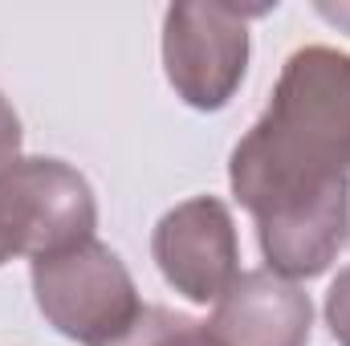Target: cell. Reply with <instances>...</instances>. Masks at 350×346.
<instances>
[{
    "instance_id": "cell-1",
    "label": "cell",
    "mask_w": 350,
    "mask_h": 346,
    "mask_svg": "<svg viewBox=\"0 0 350 346\" xmlns=\"http://www.w3.org/2000/svg\"><path fill=\"white\" fill-rule=\"evenodd\" d=\"M232 196L257 220L269 273L310 281L350 245V53H289L265 114L232 147Z\"/></svg>"
},
{
    "instance_id": "cell-2",
    "label": "cell",
    "mask_w": 350,
    "mask_h": 346,
    "mask_svg": "<svg viewBox=\"0 0 350 346\" xmlns=\"http://www.w3.org/2000/svg\"><path fill=\"white\" fill-rule=\"evenodd\" d=\"M33 297L62 338L82 346L114 343L143 314L131 269L98 237L33 261Z\"/></svg>"
},
{
    "instance_id": "cell-3",
    "label": "cell",
    "mask_w": 350,
    "mask_h": 346,
    "mask_svg": "<svg viewBox=\"0 0 350 346\" xmlns=\"http://www.w3.org/2000/svg\"><path fill=\"white\" fill-rule=\"evenodd\" d=\"M269 4L237 8L183 0L163 16V74L191 110H224L249 74V21Z\"/></svg>"
},
{
    "instance_id": "cell-4",
    "label": "cell",
    "mask_w": 350,
    "mask_h": 346,
    "mask_svg": "<svg viewBox=\"0 0 350 346\" xmlns=\"http://www.w3.org/2000/svg\"><path fill=\"white\" fill-rule=\"evenodd\" d=\"M98 200L78 168L62 159H16L0 175V232L12 257H53L94 241Z\"/></svg>"
},
{
    "instance_id": "cell-5",
    "label": "cell",
    "mask_w": 350,
    "mask_h": 346,
    "mask_svg": "<svg viewBox=\"0 0 350 346\" xmlns=\"http://www.w3.org/2000/svg\"><path fill=\"white\" fill-rule=\"evenodd\" d=\"M151 257L163 281L196 306L220 302L241 277V241L220 196H191L163 212L151 232Z\"/></svg>"
},
{
    "instance_id": "cell-6",
    "label": "cell",
    "mask_w": 350,
    "mask_h": 346,
    "mask_svg": "<svg viewBox=\"0 0 350 346\" xmlns=\"http://www.w3.org/2000/svg\"><path fill=\"white\" fill-rule=\"evenodd\" d=\"M208 330L220 346H306L314 330V302L297 281L249 269L216 302Z\"/></svg>"
},
{
    "instance_id": "cell-7",
    "label": "cell",
    "mask_w": 350,
    "mask_h": 346,
    "mask_svg": "<svg viewBox=\"0 0 350 346\" xmlns=\"http://www.w3.org/2000/svg\"><path fill=\"white\" fill-rule=\"evenodd\" d=\"M106 346H220L208 322L167 306H143V314Z\"/></svg>"
},
{
    "instance_id": "cell-8",
    "label": "cell",
    "mask_w": 350,
    "mask_h": 346,
    "mask_svg": "<svg viewBox=\"0 0 350 346\" xmlns=\"http://www.w3.org/2000/svg\"><path fill=\"white\" fill-rule=\"evenodd\" d=\"M326 326L338 346H350V265L338 269V277L326 289Z\"/></svg>"
},
{
    "instance_id": "cell-9",
    "label": "cell",
    "mask_w": 350,
    "mask_h": 346,
    "mask_svg": "<svg viewBox=\"0 0 350 346\" xmlns=\"http://www.w3.org/2000/svg\"><path fill=\"white\" fill-rule=\"evenodd\" d=\"M21 143H25L21 118H16L12 102L0 94V175H4L12 163H16V159H21Z\"/></svg>"
},
{
    "instance_id": "cell-10",
    "label": "cell",
    "mask_w": 350,
    "mask_h": 346,
    "mask_svg": "<svg viewBox=\"0 0 350 346\" xmlns=\"http://www.w3.org/2000/svg\"><path fill=\"white\" fill-rule=\"evenodd\" d=\"M318 16H326L330 25H338V29L350 33V4H318Z\"/></svg>"
},
{
    "instance_id": "cell-11",
    "label": "cell",
    "mask_w": 350,
    "mask_h": 346,
    "mask_svg": "<svg viewBox=\"0 0 350 346\" xmlns=\"http://www.w3.org/2000/svg\"><path fill=\"white\" fill-rule=\"evenodd\" d=\"M4 261H12V249H8V241H4V232H0V265Z\"/></svg>"
}]
</instances>
